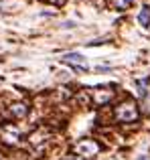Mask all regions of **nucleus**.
Wrapping results in <instances>:
<instances>
[{
	"label": "nucleus",
	"instance_id": "obj_1",
	"mask_svg": "<svg viewBox=\"0 0 150 160\" xmlns=\"http://www.w3.org/2000/svg\"><path fill=\"white\" fill-rule=\"evenodd\" d=\"M138 116H140V112H138V106L134 102H124L116 108V118H118V122H124V124L136 122Z\"/></svg>",
	"mask_w": 150,
	"mask_h": 160
},
{
	"label": "nucleus",
	"instance_id": "obj_2",
	"mask_svg": "<svg viewBox=\"0 0 150 160\" xmlns=\"http://www.w3.org/2000/svg\"><path fill=\"white\" fill-rule=\"evenodd\" d=\"M75 152L83 158H91L99 152V144L95 140H81L77 146H75Z\"/></svg>",
	"mask_w": 150,
	"mask_h": 160
},
{
	"label": "nucleus",
	"instance_id": "obj_3",
	"mask_svg": "<svg viewBox=\"0 0 150 160\" xmlns=\"http://www.w3.org/2000/svg\"><path fill=\"white\" fill-rule=\"evenodd\" d=\"M8 116H10L12 120H24V118L28 116V108H27V103H22V102H14V103H10V106H8Z\"/></svg>",
	"mask_w": 150,
	"mask_h": 160
},
{
	"label": "nucleus",
	"instance_id": "obj_4",
	"mask_svg": "<svg viewBox=\"0 0 150 160\" xmlns=\"http://www.w3.org/2000/svg\"><path fill=\"white\" fill-rule=\"evenodd\" d=\"M63 61L67 63V65H71V67H75V69H79V71H85L87 67V61H85V57H81L79 53H67L63 57Z\"/></svg>",
	"mask_w": 150,
	"mask_h": 160
},
{
	"label": "nucleus",
	"instance_id": "obj_5",
	"mask_svg": "<svg viewBox=\"0 0 150 160\" xmlns=\"http://www.w3.org/2000/svg\"><path fill=\"white\" fill-rule=\"evenodd\" d=\"M112 98H114V91L112 89H95L93 91V102L98 106H106Z\"/></svg>",
	"mask_w": 150,
	"mask_h": 160
},
{
	"label": "nucleus",
	"instance_id": "obj_6",
	"mask_svg": "<svg viewBox=\"0 0 150 160\" xmlns=\"http://www.w3.org/2000/svg\"><path fill=\"white\" fill-rule=\"evenodd\" d=\"M138 22L142 27H150V8L148 6H142V10L138 14Z\"/></svg>",
	"mask_w": 150,
	"mask_h": 160
},
{
	"label": "nucleus",
	"instance_id": "obj_7",
	"mask_svg": "<svg viewBox=\"0 0 150 160\" xmlns=\"http://www.w3.org/2000/svg\"><path fill=\"white\" fill-rule=\"evenodd\" d=\"M132 2H134V0H112V4H114L118 10H128V8L132 6Z\"/></svg>",
	"mask_w": 150,
	"mask_h": 160
},
{
	"label": "nucleus",
	"instance_id": "obj_8",
	"mask_svg": "<svg viewBox=\"0 0 150 160\" xmlns=\"http://www.w3.org/2000/svg\"><path fill=\"white\" fill-rule=\"evenodd\" d=\"M146 79L144 81H136V95L138 98H146Z\"/></svg>",
	"mask_w": 150,
	"mask_h": 160
},
{
	"label": "nucleus",
	"instance_id": "obj_9",
	"mask_svg": "<svg viewBox=\"0 0 150 160\" xmlns=\"http://www.w3.org/2000/svg\"><path fill=\"white\" fill-rule=\"evenodd\" d=\"M45 2H53V4H59L61 0H45Z\"/></svg>",
	"mask_w": 150,
	"mask_h": 160
}]
</instances>
